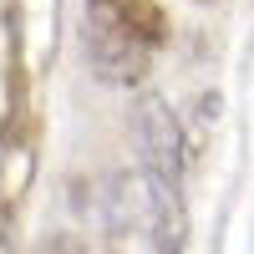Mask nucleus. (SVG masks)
I'll use <instances>...</instances> for the list:
<instances>
[{
    "mask_svg": "<svg viewBox=\"0 0 254 254\" xmlns=\"http://www.w3.org/2000/svg\"><path fill=\"white\" fill-rule=\"evenodd\" d=\"M92 198H97V224H102V234H137V229H153V193H147V178H132V173H107L97 188H92Z\"/></svg>",
    "mask_w": 254,
    "mask_h": 254,
    "instance_id": "obj_3",
    "label": "nucleus"
},
{
    "mask_svg": "<svg viewBox=\"0 0 254 254\" xmlns=\"http://www.w3.org/2000/svg\"><path fill=\"white\" fill-rule=\"evenodd\" d=\"M81 10L92 20H107V26L137 36L142 46H153V51L168 46V10L158 0H81Z\"/></svg>",
    "mask_w": 254,
    "mask_h": 254,
    "instance_id": "obj_4",
    "label": "nucleus"
},
{
    "mask_svg": "<svg viewBox=\"0 0 254 254\" xmlns=\"http://www.w3.org/2000/svg\"><path fill=\"white\" fill-rule=\"evenodd\" d=\"M81 51H87V66L112 81V87H132V81H142L147 71H153V46H142L137 36H127L117 26H107V20H92L81 15Z\"/></svg>",
    "mask_w": 254,
    "mask_h": 254,
    "instance_id": "obj_2",
    "label": "nucleus"
},
{
    "mask_svg": "<svg viewBox=\"0 0 254 254\" xmlns=\"http://www.w3.org/2000/svg\"><path fill=\"white\" fill-rule=\"evenodd\" d=\"M132 142H137V163L153 193V244L158 254H183L188 239V153H183V127L163 97H137L132 107Z\"/></svg>",
    "mask_w": 254,
    "mask_h": 254,
    "instance_id": "obj_1",
    "label": "nucleus"
}]
</instances>
